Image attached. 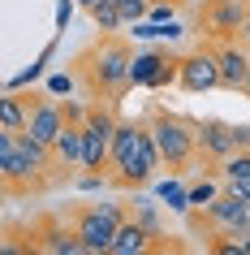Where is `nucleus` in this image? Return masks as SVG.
I'll list each match as a JSON object with an SVG mask.
<instances>
[{
  "label": "nucleus",
  "instance_id": "f257e3e1",
  "mask_svg": "<svg viewBox=\"0 0 250 255\" xmlns=\"http://www.w3.org/2000/svg\"><path fill=\"white\" fill-rule=\"evenodd\" d=\"M69 74L78 78L86 100H104V104H121V95L130 91V69H134V48L117 30H99L86 48L74 52Z\"/></svg>",
  "mask_w": 250,
  "mask_h": 255
},
{
  "label": "nucleus",
  "instance_id": "f03ea898",
  "mask_svg": "<svg viewBox=\"0 0 250 255\" xmlns=\"http://www.w3.org/2000/svg\"><path fill=\"white\" fill-rule=\"evenodd\" d=\"M164 164L156 147V134H151V126L147 117L138 121H121L117 134H112V160H108V186L117 190H143L156 169Z\"/></svg>",
  "mask_w": 250,
  "mask_h": 255
},
{
  "label": "nucleus",
  "instance_id": "7ed1b4c3",
  "mask_svg": "<svg viewBox=\"0 0 250 255\" xmlns=\"http://www.w3.org/2000/svg\"><path fill=\"white\" fill-rule=\"evenodd\" d=\"M147 126H151V134H156V147L168 164V173H190L198 164V121L185 117V113H172L164 104H147Z\"/></svg>",
  "mask_w": 250,
  "mask_h": 255
},
{
  "label": "nucleus",
  "instance_id": "20e7f679",
  "mask_svg": "<svg viewBox=\"0 0 250 255\" xmlns=\"http://www.w3.org/2000/svg\"><path fill=\"white\" fill-rule=\"evenodd\" d=\"M185 216H190V229L207 238V247L211 242H242L250 234V199L229 186L211 203H203V208H185Z\"/></svg>",
  "mask_w": 250,
  "mask_h": 255
},
{
  "label": "nucleus",
  "instance_id": "39448f33",
  "mask_svg": "<svg viewBox=\"0 0 250 255\" xmlns=\"http://www.w3.org/2000/svg\"><path fill=\"white\" fill-rule=\"evenodd\" d=\"M61 186L43 164H35L22 151V143H17V134H9V130H0V195L13 203V199H30V195H43V190Z\"/></svg>",
  "mask_w": 250,
  "mask_h": 255
},
{
  "label": "nucleus",
  "instance_id": "423d86ee",
  "mask_svg": "<svg viewBox=\"0 0 250 255\" xmlns=\"http://www.w3.org/2000/svg\"><path fill=\"white\" fill-rule=\"evenodd\" d=\"M117 104H104V100H91L86 104V117H82V134H86V156H82V169L95 177H108V160H112V134H117Z\"/></svg>",
  "mask_w": 250,
  "mask_h": 255
},
{
  "label": "nucleus",
  "instance_id": "0eeeda50",
  "mask_svg": "<svg viewBox=\"0 0 250 255\" xmlns=\"http://www.w3.org/2000/svg\"><path fill=\"white\" fill-rule=\"evenodd\" d=\"M130 216V208L125 203H104V208H95V203H78L74 212H69V225H74V234H78L82 251L86 255H99L112 247V238H117V225Z\"/></svg>",
  "mask_w": 250,
  "mask_h": 255
},
{
  "label": "nucleus",
  "instance_id": "6e6552de",
  "mask_svg": "<svg viewBox=\"0 0 250 255\" xmlns=\"http://www.w3.org/2000/svg\"><path fill=\"white\" fill-rule=\"evenodd\" d=\"M9 234H22V247H17V255L26 251H39V255H82V242L78 234H74V225L69 221H56V216H35V221H26V225H17V221H9Z\"/></svg>",
  "mask_w": 250,
  "mask_h": 255
},
{
  "label": "nucleus",
  "instance_id": "1a4fd4ad",
  "mask_svg": "<svg viewBox=\"0 0 250 255\" xmlns=\"http://www.w3.org/2000/svg\"><path fill=\"white\" fill-rule=\"evenodd\" d=\"M246 0H203L198 4V30L203 39L220 43V39H237V30L246 22Z\"/></svg>",
  "mask_w": 250,
  "mask_h": 255
},
{
  "label": "nucleus",
  "instance_id": "9d476101",
  "mask_svg": "<svg viewBox=\"0 0 250 255\" xmlns=\"http://www.w3.org/2000/svg\"><path fill=\"white\" fill-rule=\"evenodd\" d=\"M177 87L190 95H203V91H216L224 87L220 82V61H216V48L207 39L198 43L194 52H181V74H177Z\"/></svg>",
  "mask_w": 250,
  "mask_h": 255
},
{
  "label": "nucleus",
  "instance_id": "9b49d317",
  "mask_svg": "<svg viewBox=\"0 0 250 255\" xmlns=\"http://www.w3.org/2000/svg\"><path fill=\"white\" fill-rule=\"evenodd\" d=\"M65 126V104L52 100V91H30V121H26V134H35L39 143L52 147L56 134Z\"/></svg>",
  "mask_w": 250,
  "mask_h": 255
},
{
  "label": "nucleus",
  "instance_id": "f8f14e48",
  "mask_svg": "<svg viewBox=\"0 0 250 255\" xmlns=\"http://www.w3.org/2000/svg\"><path fill=\"white\" fill-rule=\"evenodd\" d=\"M211 48H216V61H220L224 91H242V87H246V74H250V52L237 39H220V43H211Z\"/></svg>",
  "mask_w": 250,
  "mask_h": 255
},
{
  "label": "nucleus",
  "instance_id": "ddd939ff",
  "mask_svg": "<svg viewBox=\"0 0 250 255\" xmlns=\"http://www.w3.org/2000/svg\"><path fill=\"white\" fill-rule=\"evenodd\" d=\"M30 121V95L22 91H9L0 100V130H9V134H22Z\"/></svg>",
  "mask_w": 250,
  "mask_h": 255
},
{
  "label": "nucleus",
  "instance_id": "4468645a",
  "mask_svg": "<svg viewBox=\"0 0 250 255\" xmlns=\"http://www.w3.org/2000/svg\"><path fill=\"white\" fill-rule=\"evenodd\" d=\"M220 182H250V147H237L220 160Z\"/></svg>",
  "mask_w": 250,
  "mask_h": 255
},
{
  "label": "nucleus",
  "instance_id": "2eb2a0df",
  "mask_svg": "<svg viewBox=\"0 0 250 255\" xmlns=\"http://www.w3.org/2000/svg\"><path fill=\"white\" fill-rule=\"evenodd\" d=\"M160 199L168 203V208H177V212H185V208H190V190H181L177 182H164V186H160Z\"/></svg>",
  "mask_w": 250,
  "mask_h": 255
},
{
  "label": "nucleus",
  "instance_id": "dca6fc26",
  "mask_svg": "<svg viewBox=\"0 0 250 255\" xmlns=\"http://www.w3.org/2000/svg\"><path fill=\"white\" fill-rule=\"evenodd\" d=\"M117 9H121V22H138V17H147L151 0H117Z\"/></svg>",
  "mask_w": 250,
  "mask_h": 255
},
{
  "label": "nucleus",
  "instance_id": "f3484780",
  "mask_svg": "<svg viewBox=\"0 0 250 255\" xmlns=\"http://www.w3.org/2000/svg\"><path fill=\"white\" fill-rule=\"evenodd\" d=\"M130 216H138V221H143L151 234H164V229H160V216H156V203H134Z\"/></svg>",
  "mask_w": 250,
  "mask_h": 255
},
{
  "label": "nucleus",
  "instance_id": "a211bd4d",
  "mask_svg": "<svg viewBox=\"0 0 250 255\" xmlns=\"http://www.w3.org/2000/svg\"><path fill=\"white\" fill-rule=\"evenodd\" d=\"M216 195H220L216 182H198V186H190V208H203V203H211Z\"/></svg>",
  "mask_w": 250,
  "mask_h": 255
},
{
  "label": "nucleus",
  "instance_id": "6ab92c4d",
  "mask_svg": "<svg viewBox=\"0 0 250 255\" xmlns=\"http://www.w3.org/2000/svg\"><path fill=\"white\" fill-rule=\"evenodd\" d=\"M74 82H78L74 74H56V78L48 82V91H52V95H69V87H74Z\"/></svg>",
  "mask_w": 250,
  "mask_h": 255
},
{
  "label": "nucleus",
  "instance_id": "aec40b11",
  "mask_svg": "<svg viewBox=\"0 0 250 255\" xmlns=\"http://www.w3.org/2000/svg\"><path fill=\"white\" fill-rule=\"evenodd\" d=\"M172 13H177V4H151V9H147V17H151V22H168Z\"/></svg>",
  "mask_w": 250,
  "mask_h": 255
},
{
  "label": "nucleus",
  "instance_id": "412c9836",
  "mask_svg": "<svg viewBox=\"0 0 250 255\" xmlns=\"http://www.w3.org/2000/svg\"><path fill=\"white\" fill-rule=\"evenodd\" d=\"M237 43L250 52V9H246V22H242V30H237Z\"/></svg>",
  "mask_w": 250,
  "mask_h": 255
},
{
  "label": "nucleus",
  "instance_id": "4be33fe9",
  "mask_svg": "<svg viewBox=\"0 0 250 255\" xmlns=\"http://www.w3.org/2000/svg\"><path fill=\"white\" fill-rule=\"evenodd\" d=\"M242 95H246V100H250V74H246V87H242Z\"/></svg>",
  "mask_w": 250,
  "mask_h": 255
}]
</instances>
